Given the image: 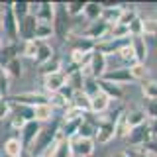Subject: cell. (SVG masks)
Here are the masks:
<instances>
[{
    "label": "cell",
    "mask_w": 157,
    "mask_h": 157,
    "mask_svg": "<svg viewBox=\"0 0 157 157\" xmlns=\"http://www.w3.org/2000/svg\"><path fill=\"white\" fill-rule=\"evenodd\" d=\"M59 126H61V120L49 122L47 126H43L41 132H39V136L36 137V141H33V145L29 147V153L36 155V157L47 155V149H49V147H53V145H55V141H57Z\"/></svg>",
    "instance_id": "obj_1"
},
{
    "label": "cell",
    "mask_w": 157,
    "mask_h": 157,
    "mask_svg": "<svg viewBox=\"0 0 157 157\" xmlns=\"http://www.w3.org/2000/svg\"><path fill=\"white\" fill-rule=\"evenodd\" d=\"M122 110H124V108H118V110H114L112 118H108L104 122H98L94 141H98V144H108L110 140H114L116 137V122H118V118L122 116Z\"/></svg>",
    "instance_id": "obj_2"
},
{
    "label": "cell",
    "mask_w": 157,
    "mask_h": 157,
    "mask_svg": "<svg viewBox=\"0 0 157 157\" xmlns=\"http://www.w3.org/2000/svg\"><path fill=\"white\" fill-rule=\"evenodd\" d=\"M2 29L6 32L10 43H16L20 39V24L12 10V4H2Z\"/></svg>",
    "instance_id": "obj_3"
},
{
    "label": "cell",
    "mask_w": 157,
    "mask_h": 157,
    "mask_svg": "<svg viewBox=\"0 0 157 157\" xmlns=\"http://www.w3.org/2000/svg\"><path fill=\"white\" fill-rule=\"evenodd\" d=\"M6 98L10 104H22L29 108L47 104V94H43V92H20V94H10Z\"/></svg>",
    "instance_id": "obj_4"
},
{
    "label": "cell",
    "mask_w": 157,
    "mask_h": 157,
    "mask_svg": "<svg viewBox=\"0 0 157 157\" xmlns=\"http://www.w3.org/2000/svg\"><path fill=\"white\" fill-rule=\"evenodd\" d=\"M94 140L81 136H73L69 140V149H71V157H90L94 153Z\"/></svg>",
    "instance_id": "obj_5"
},
{
    "label": "cell",
    "mask_w": 157,
    "mask_h": 157,
    "mask_svg": "<svg viewBox=\"0 0 157 157\" xmlns=\"http://www.w3.org/2000/svg\"><path fill=\"white\" fill-rule=\"evenodd\" d=\"M108 71V63H106V57L102 55L100 51H92L90 55V63H88V67L85 69V71H81L85 77H92V78H102L106 75Z\"/></svg>",
    "instance_id": "obj_6"
},
{
    "label": "cell",
    "mask_w": 157,
    "mask_h": 157,
    "mask_svg": "<svg viewBox=\"0 0 157 157\" xmlns=\"http://www.w3.org/2000/svg\"><path fill=\"white\" fill-rule=\"evenodd\" d=\"M61 12H55V18H53L51 26H53V36L61 37V39H67L71 36V18L69 14L65 12V8L59 6Z\"/></svg>",
    "instance_id": "obj_7"
},
{
    "label": "cell",
    "mask_w": 157,
    "mask_h": 157,
    "mask_svg": "<svg viewBox=\"0 0 157 157\" xmlns=\"http://www.w3.org/2000/svg\"><path fill=\"white\" fill-rule=\"evenodd\" d=\"M108 32H110V26H108L106 22H102V20H94V22H90L85 29H82L81 36L96 43V41H100L102 37H106Z\"/></svg>",
    "instance_id": "obj_8"
},
{
    "label": "cell",
    "mask_w": 157,
    "mask_h": 157,
    "mask_svg": "<svg viewBox=\"0 0 157 157\" xmlns=\"http://www.w3.org/2000/svg\"><path fill=\"white\" fill-rule=\"evenodd\" d=\"M41 124L39 122H28V124H24V128L20 130V141H22V145H24V149H29V147L33 145V141H36V137L39 136V132H41Z\"/></svg>",
    "instance_id": "obj_9"
},
{
    "label": "cell",
    "mask_w": 157,
    "mask_h": 157,
    "mask_svg": "<svg viewBox=\"0 0 157 157\" xmlns=\"http://www.w3.org/2000/svg\"><path fill=\"white\" fill-rule=\"evenodd\" d=\"M104 81H110L114 82V85H132V82H136L134 75H132L130 67H120V69H112V71H106V75L102 77Z\"/></svg>",
    "instance_id": "obj_10"
},
{
    "label": "cell",
    "mask_w": 157,
    "mask_h": 157,
    "mask_svg": "<svg viewBox=\"0 0 157 157\" xmlns=\"http://www.w3.org/2000/svg\"><path fill=\"white\" fill-rule=\"evenodd\" d=\"M149 140H151V134H149V126H147V122L141 124V126H137V128H132L130 136H128V144H130L132 147L145 145Z\"/></svg>",
    "instance_id": "obj_11"
},
{
    "label": "cell",
    "mask_w": 157,
    "mask_h": 157,
    "mask_svg": "<svg viewBox=\"0 0 157 157\" xmlns=\"http://www.w3.org/2000/svg\"><path fill=\"white\" fill-rule=\"evenodd\" d=\"M36 28H37V20L33 14H29L20 22V39L24 43L26 41H33L36 39Z\"/></svg>",
    "instance_id": "obj_12"
},
{
    "label": "cell",
    "mask_w": 157,
    "mask_h": 157,
    "mask_svg": "<svg viewBox=\"0 0 157 157\" xmlns=\"http://www.w3.org/2000/svg\"><path fill=\"white\" fill-rule=\"evenodd\" d=\"M65 85H67V77L63 71L55 73V75H49V77H43V90L49 92V94H57Z\"/></svg>",
    "instance_id": "obj_13"
},
{
    "label": "cell",
    "mask_w": 157,
    "mask_h": 157,
    "mask_svg": "<svg viewBox=\"0 0 157 157\" xmlns=\"http://www.w3.org/2000/svg\"><path fill=\"white\" fill-rule=\"evenodd\" d=\"M55 12H57V4H53V2H41V4H37V6H36L33 16H36L37 22L51 24L53 18H55Z\"/></svg>",
    "instance_id": "obj_14"
},
{
    "label": "cell",
    "mask_w": 157,
    "mask_h": 157,
    "mask_svg": "<svg viewBox=\"0 0 157 157\" xmlns=\"http://www.w3.org/2000/svg\"><path fill=\"white\" fill-rule=\"evenodd\" d=\"M98 85H100V92L106 94L110 100H124V88L120 85H114V82L104 81V78H98Z\"/></svg>",
    "instance_id": "obj_15"
},
{
    "label": "cell",
    "mask_w": 157,
    "mask_h": 157,
    "mask_svg": "<svg viewBox=\"0 0 157 157\" xmlns=\"http://www.w3.org/2000/svg\"><path fill=\"white\" fill-rule=\"evenodd\" d=\"M132 51H134L136 63L137 65H145V59H147V43L145 37H132Z\"/></svg>",
    "instance_id": "obj_16"
},
{
    "label": "cell",
    "mask_w": 157,
    "mask_h": 157,
    "mask_svg": "<svg viewBox=\"0 0 157 157\" xmlns=\"http://www.w3.org/2000/svg\"><path fill=\"white\" fill-rule=\"evenodd\" d=\"M120 14H122V6H120V4H116V6H104V4H102V16H100V20L106 22L108 26L112 28V26L118 24Z\"/></svg>",
    "instance_id": "obj_17"
},
{
    "label": "cell",
    "mask_w": 157,
    "mask_h": 157,
    "mask_svg": "<svg viewBox=\"0 0 157 157\" xmlns=\"http://www.w3.org/2000/svg\"><path fill=\"white\" fill-rule=\"evenodd\" d=\"M51 59H53V47L49 45L47 41H39L37 43V53H36V57H33V61L41 67V65H45L47 61H51Z\"/></svg>",
    "instance_id": "obj_18"
},
{
    "label": "cell",
    "mask_w": 157,
    "mask_h": 157,
    "mask_svg": "<svg viewBox=\"0 0 157 157\" xmlns=\"http://www.w3.org/2000/svg\"><path fill=\"white\" fill-rule=\"evenodd\" d=\"M24 145L22 141H20V137H8L6 144H4V153H6L8 157H22L24 155Z\"/></svg>",
    "instance_id": "obj_19"
},
{
    "label": "cell",
    "mask_w": 157,
    "mask_h": 157,
    "mask_svg": "<svg viewBox=\"0 0 157 157\" xmlns=\"http://www.w3.org/2000/svg\"><path fill=\"white\" fill-rule=\"evenodd\" d=\"M108 108H110V98L106 94H96L94 98H90V112L92 114H102V112H106Z\"/></svg>",
    "instance_id": "obj_20"
},
{
    "label": "cell",
    "mask_w": 157,
    "mask_h": 157,
    "mask_svg": "<svg viewBox=\"0 0 157 157\" xmlns=\"http://www.w3.org/2000/svg\"><path fill=\"white\" fill-rule=\"evenodd\" d=\"M12 116H16L20 118L22 122H33L36 120V114H33V108H29V106H22V104H12V112H10Z\"/></svg>",
    "instance_id": "obj_21"
},
{
    "label": "cell",
    "mask_w": 157,
    "mask_h": 157,
    "mask_svg": "<svg viewBox=\"0 0 157 157\" xmlns=\"http://www.w3.org/2000/svg\"><path fill=\"white\" fill-rule=\"evenodd\" d=\"M33 114H36V122L39 124H43V122H53V114H55V110H53L49 104H41V106H36L33 108Z\"/></svg>",
    "instance_id": "obj_22"
},
{
    "label": "cell",
    "mask_w": 157,
    "mask_h": 157,
    "mask_svg": "<svg viewBox=\"0 0 157 157\" xmlns=\"http://www.w3.org/2000/svg\"><path fill=\"white\" fill-rule=\"evenodd\" d=\"M63 71V61L57 57H53L51 61H47L45 65L39 67V75L41 77H49V75H55V73H61Z\"/></svg>",
    "instance_id": "obj_23"
},
{
    "label": "cell",
    "mask_w": 157,
    "mask_h": 157,
    "mask_svg": "<svg viewBox=\"0 0 157 157\" xmlns=\"http://www.w3.org/2000/svg\"><path fill=\"white\" fill-rule=\"evenodd\" d=\"M71 106H75L77 110L82 112V114H85V112H90V98H88L82 90H77L75 96H73V100H71Z\"/></svg>",
    "instance_id": "obj_24"
},
{
    "label": "cell",
    "mask_w": 157,
    "mask_h": 157,
    "mask_svg": "<svg viewBox=\"0 0 157 157\" xmlns=\"http://www.w3.org/2000/svg\"><path fill=\"white\" fill-rule=\"evenodd\" d=\"M124 116H126V122H128L130 128H137V126H141V124L147 122V116H145V112L141 110V108L132 110V112H128V114H124Z\"/></svg>",
    "instance_id": "obj_25"
},
{
    "label": "cell",
    "mask_w": 157,
    "mask_h": 157,
    "mask_svg": "<svg viewBox=\"0 0 157 157\" xmlns=\"http://www.w3.org/2000/svg\"><path fill=\"white\" fill-rule=\"evenodd\" d=\"M82 16H85V18L88 20V24H90V22H94V20H100V16H102V4H98V2L85 4Z\"/></svg>",
    "instance_id": "obj_26"
},
{
    "label": "cell",
    "mask_w": 157,
    "mask_h": 157,
    "mask_svg": "<svg viewBox=\"0 0 157 157\" xmlns=\"http://www.w3.org/2000/svg\"><path fill=\"white\" fill-rule=\"evenodd\" d=\"M82 92L88 96V98H94L96 94H100V85H98V78H92V77H85V82H82Z\"/></svg>",
    "instance_id": "obj_27"
},
{
    "label": "cell",
    "mask_w": 157,
    "mask_h": 157,
    "mask_svg": "<svg viewBox=\"0 0 157 157\" xmlns=\"http://www.w3.org/2000/svg\"><path fill=\"white\" fill-rule=\"evenodd\" d=\"M47 157H71V149H69V140H63L59 137L53 145V151Z\"/></svg>",
    "instance_id": "obj_28"
},
{
    "label": "cell",
    "mask_w": 157,
    "mask_h": 157,
    "mask_svg": "<svg viewBox=\"0 0 157 157\" xmlns=\"http://www.w3.org/2000/svg\"><path fill=\"white\" fill-rule=\"evenodd\" d=\"M140 16L137 14V10H136V6H122V14H120V20H118V24L120 26H130L134 20Z\"/></svg>",
    "instance_id": "obj_29"
},
{
    "label": "cell",
    "mask_w": 157,
    "mask_h": 157,
    "mask_svg": "<svg viewBox=\"0 0 157 157\" xmlns=\"http://www.w3.org/2000/svg\"><path fill=\"white\" fill-rule=\"evenodd\" d=\"M67 77V86H71L73 90H81L82 88V82H85V75H82L81 71H73V73H69V75H65Z\"/></svg>",
    "instance_id": "obj_30"
},
{
    "label": "cell",
    "mask_w": 157,
    "mask_h": 157,
    "mask_svg": "<svg viewBox=\"0 0 157 157\" xmlns=\"http://www.w3.org/2000/svg\"><path fill=\"white\" fill-rule=\"evenodd\" d=\"M96 128H98V124H92V122H90V120H86V116H85V122H82L81 128H78L77 136H81V137H88V140H94V136H96Z\"/></svg>",
    "instance_id": "obj_31"
},
{
    "label": "cell",
    "mask_w": 157,
    "mask_h": 157,
    "mask_svg": "<svg viewBox=\"0 0 157 157\" xmlns=\"http://www.w3.org/2000/svg\"><path fill=\"white\" fill-rule=\"evenodd\" d=\"M49 37H53V26H51V24L37 22V28H36V41H47Z\"/></svg>",
    "instance_id": "obj_32"
},
{
    "label": "cell",
    "mask_w": 157,
    "mask_h": 157,
    "mask_svg": "<svg viewBox=\"0 0 157 157\" xmlns=\"http://www.w3.org/2000/svg\"><path fill=\"white\" fill-rule=\"evenodd\" d=\"M6 75L8 77H12V78H20L22 77V63H20V59L18 57H12L8 61V65H6Z\"/></svg>",
    "instance_id": "obj_33"
},
{
    "label": "cell",
    "mask_w": 157,
    "mask_h": 157,
    "mask_svg": "<svg viewBox=\"0 0 157 157\" xmlns=\"http://www.w3.org/2000/svg\"><path fill=\"white\" fill-rule=\"evenodd\" d=\"M130 132H132V128L128 126L126 116H124V112H122V116L118 118V122H116V137L118 140H126V137L130 136Z\"/></svg>",
    "instance_id": "obj_34"
},
{
    "label": "cell",
    "mask_w": 157,
    "mask_h": 157,
    "mask_svg": "<svg viewBox=\"0 0 157 157\" xmlns=\"http://www.w3.org/2000/svg\"><path fill=\"white\" fill-rule=\"evenodd\" d=\"M118 55H120V59L126 63V67H134L136 65V57H134V51H132V41L122 47L120 51H118Z\"/></svg>",
    "instance_id": "obj_35"
},
{
    "label": "cell",
    "mask_w": 157,
    "mask_h": 157,
    "mask_svg": "<svg viewBox=\"0 0 157 157\" xmlns=\"http://www.w3.org/2000/svg\"><path fill=\"white\" fill-rule=\"evenodd\" d=\"M128 33H130V37H144V18L137 16L134 22L128 26Z\"/></svg>",
    "instance_id": "obj_36"
},
{
    "label": "cell",
    "mask_w": 157,
    "mask_h": 157,
    "mask_svg": "<svg viewBox=\"0 0 157 157\" xmlns=\"http://www.w3.org/2000/svg\"><path fill=\"white\" fill-rule=\"evenodd\" d=\"M12 10H14V14H16V18H18V24L22 22L26 16H29L32 14V6L26 2H16V4H12Z\"/></svg>",
    "instance_id": "obj_37"
},
{
    "label": "cell",
    "mask_w": 157,
    "mask_h": 157,
    "mask_svg": "<svg viewBox=\"0 0 157 157\" xmlns=\"http://www.w3.org/2000/svg\"><path fill=\"white\" fill-rule=\"evenodd\" d=\"M144 98L145 100H157V81L144 82Z\"/></svg>",
    "instance_id": "obj_38"
},
{
    "label": "cell",
    "mask_w": 157,
    "mask_h": 157,
    "mask_svg": "<svg viewBox=\"0 0 157 157\" xmlns=\"http://www.w3.org/2000/svg\"><path fill=\"white\" fill-rule=\"evenodd\" d=\"M108 37H110V39H126V37H130V33H128V28H126V26H120V24H116V26L110 28V32H108Z\"/></svg>",
    "instance_id": "obj_39"
},
{
    "label": "cell",
    "mask_w": 157,
    "mask_h": 157,
    "mask_svg": "<svg viewBox=\"0 0 157 157\" xmlns=\"http://www.w3.org/2000/svg\"><path fill=\"white\" fill-rule=\"evenodd\" d=\"M37 43L39 41H36V39H33V41H26L22 45V53L28 59H33V57H36V53H37Z\"/></svg>",
    "instance_id": "obj_40"
},
{
    "label": "cell",
    "mask_w": 157,
    "mask_h": 157,
    "mask_svg": "<svg viewBox=\"0 0 157 157\" xmlns=\"http://www.w3.org/2000/svg\"><path fill=\"white\" fill-rule=\"evenodd\" d=\"M8 90H10V77L6 75V71L0 69V94L6 98L8 96Z\"/></svg>",
    "instance_id": "obj_41"
},
{
    "label": "cell",
    "mask_w": 157,
    "mask_h": 157,
    "mask_svg": "<svg viewBox=\"0 0 157 157\" xmlns=\"http://www.w3.org/2000/svg\"><path fill=\"white\" fill-rule=\"evenodd\" d=\"M144 112H145V116H149V120L157 118V100H145L144 102Z\"/></svg>",
    "instance_id": "obj_42"
},
{
    "label": "cell",
    "mask_w": 157,
    "mask_h": 157,
    "mask_svg": "<svg viewBox=\"0 0 157 157\" xmlns=\"http://www.w3.org/2000/svg\"><path fill=\"white\" fill-rule=\"evenodd\" d=\"M65 12L69 14V18H75V16H78L81 14L82 16V10H85V4H65Z\"/></svg>",
    "instance_id": "obj_43"
},
{
    "label": "cell",
    "mask_w": 157,
    "mask_h": 157,
    "mask_svg": "<svg viewBox=\"0 0 157 157\" xmlns=\"http://www.w3.org/2000/svg\"><path fill=\"white\" fill-rule=\"evenodd\" d=\"M12 112V104L8 102V98H0V120H6Z\"/></svg>",
    "instance_id": "obj_44"
},
{
    "label": "cell",
    "mask_w": 157,
    "mask_h": 157,
    "mask_svg": "<svg viewBox=\"0 0 157 157\" xmlns=\"http://www.w3.org/2000/svg\"><path fill=\"white\" fill-rule=\"evenodd\" d=\"M157 33V20H144V36H155Z\"/></svg>",
    "instance_id": "obj_45"
},
{
    "label": "cell",
    "mask_w": 157,
    "mask_h": 157,
    "mask_svg": "<svg viewBox=\"0 0 157 157\" xmlns=\"http://www.w3.org/2000/svg\"><path fill=\"white\" fill-rule=\"evenodd\" d=\"M141 149H144L147 155H151V157H157V137H151V140L147 141L145 145H141Z\"/></svg>",
    "instance_id": "obj_46"
},
{
    "label": "cell",
    "mask_w": 157,
    "mask_h": 157,
    "mask_svg": "<svg viewBox=\"0 0 157 157\" xmlns=\"http://www.w3.org/2000/svg\"><path fill=\"white\" fill-rule=\"evenodd\" d=\"M130 71H132V75H134V78L137 81V78H145L147 77V67L145 65H136L134 67H130Z\"/></svg>",
    "instance_id": "obj_47"
},
{
    "label": "cell",
    "mask_w": 157,
    "mask_h": 157,
    "mask_svg": "<svg viewBox=\"0 0 157 157\" xmlns=\"http://www.w3.org/2000/svg\"><path fill=\"white\" fill-rule=\"evenodd\" d=\"M24 124H26V122H22V120H20V118H16V116H12V120H10V128H12V130H22Z\"/></svg>",
    "instance_id": "obj_48"
},
{
    "label": "cell",
    "mask_w": 157,
    "mask_h": 157,
    "mask_svg": "<svg viewBox=\"0 0 157 157\" xmlns=\"http://www.w3.org/2000/svg\"><path fill=\"white\" fill-rule=\"evenodd\" d=\"M126 153H128V157H151V155H147L144 149H128Z\"/></svg>",
    "instance_id": "obj_49"
},
{
    "label": "cell",
    "mask_w": 157,
    "mask_h": 157,
    "mask_svg": "<svg viewBox=\"0 0 157 157\" xmlns=\"http://www.w3.org/2000/svg\"><path fill=\"white\" fill-rule=\"evenodd\" d=\"M147 126H149V134H151V137H157V118L149 120V122H147Z\"/></svg>",
    "instance_id": "obj_50"
},
{
    "label": "cell",
    "mask_w": 157,
    "mask_h": 157,
    "mask_svg": "<svg viewBox=\"0 0 157 157\" xmlns=\"http://www.w3.org/2000/svg\"><path fill=\"white\" fill-rule=\"evenodd\" d=\"M114 157H128V153H126V151H120V153H116Z\"/></svg>",
    "instance_id": "obj_51"
},
{
    "label": "cell",
    "mask_w": 157,
    "mask_h": 157,
    "mask_svg": "<svg viewBox=\"0 0 157 157\" xmlns=\"http://www.w3.org/2000/svg\"><path fill=\"white\" fill-rule=\"evenodd\" d=\"M4 47H6V45H4V39H2V36H0V51H2Z\"/></svg>",
    "instance_id": "obj_52"
},
{
    "label": "cell",
    "mask_w": 157,
    "mask_h": 157,
    "mask_svg": "<svg viewBox=\"0 0 157 157\" xmlns=\"http://www.w3.org/2000/svg\"><path fill=\"white\" fill-rule=\"evenodd\" d=\"M39 157H47V155H39Z\"/></svg>",
    "instance_id": "obj_53"
},
{
    "label": "cell",
    "mask_w": 157,
    "mask_h": 157,
    "mask_svg": "<svg viewBox=\"0 0 157 157\" xmlns=\"http://www.w3.org/2000/svg\"><path fill=\"white\" fill-rule=\"evenodd\" d=\"M0 10H2V6H0Z\"/></svg>",
    "instance_id": "obj_54"
},
{
    "label": "cell",
    "mask_w": 157,
    "mask_h": 157,
    "mask_svg": "<svg viewBox=\"0 0 157 157\" xmlns=\"http://www.w3.org/2000/svg\"><path fill=\"white\" fill-rule=\"evenodd\" d=\"M22 157H24V155H22Z\"/></svg>",
    "instance_id": "obj_55"
}]
</instances>
